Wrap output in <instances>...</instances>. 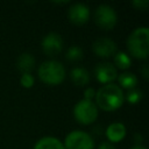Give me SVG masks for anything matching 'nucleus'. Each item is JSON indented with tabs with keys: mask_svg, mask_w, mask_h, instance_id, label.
Returning a JSON list of instances; mask_svg holds the SVG:
<instances>
[{
	"mask_svg": "<svg viewBox=\"0 0 149 149\" xmlns=\"http://www.w3.org/2000/svg\"><path fill=\"white\" fill-rule=\"evenodd\" d=\"M95 105L98 108L105 112H113L120 108L125 101V93L122 88L116 84L102 85L95 92Z\"/></svg>",
	"mask_w": 149,
	"mask_h": 149,
	"instance_id": "obj_1",
	"label": "nucleus"
},
{
	"mask_svg": "<svg viewBox=\"0 0 149 149\" xmlns=\"http://www.w3.org/2000/svg\"><path fill=\"white\" fill-rule=\"evenodd\" d=\"M128 55L137 59H147L149 55V29L139 27L134 29L127 38Z\"/></svg>",
	"mask_w": 149,
	"mask_h": 149,
	"instance_id": "obj_2",
	"label": "nucleus"
},
{
	"mask_svg": "<svg viewBox=\"0 0 149 149\" xmlns=\"http://www.w3.org/2000/svg\"><path fill=\"white\" fill-rule=\"evenodd\" d=\"M65 74L64 65L55 59L45 61L38 66V78L47 85H59L65 79Z\"/></svg>",
	"mask_w": 149,
	"mask_h": 149,
	"instance_id": "obj_3",
	"label": "nucleus"
},
{
	"mask_svg": "<svg viewBox=\"0 0 149 149\" xmlns=\"http://www.w3.org/2000/svg\"><path fill=\"white\" fill-rule=\"evenodd\" d=\"M98 107L93 101L81 99L73 107V116L80 125H91L98 118Z\"/></svg>",
	"mask_w": 149,
	"mask_h": 149,
	"instance_id": "obj_4",
	"label": "nucleus"
},
{
	"mask_svg": "<svg viewBox=\"0 0 149 149\" xmlns=\"http://www.w3.org/2000/svg\"><path fill=\"white\" fill-rule=\"evenodd\" d=\"M63 144L65 149H94V141L92 136L83 130L70 132Z\"/></svg>",
	"mask_w": 149,
	"mask_h": 149,
	"instance_id": "obj_5",
	"label": "nucleus"
},
{
	"mask_svg": "<svg viewBox=\"0 0 149 149\" xmlns=\"http://www.w3.org/2000/svg\"><path fill=\"white\" fill-rule=\"evenodd\" d=\"M94 21L101 29L109 30L115 27L118 22V15L113 7L108 5H100L94 12Z\"/></svg>",
	"mask_w": 149,
	"mask_h": 149,
	"instance_id": "obj_6",
	"label": "nucleus"
},
{
	"mask_svg": "<svg viewBox=\"0 0 149 149\" xmlns=\"http://www.w3.org/2000/svg\"><path fill=\"white\" fill-rule=\"evenodd\" d=\"M63 44H64L63 38L58 33L47 34L41 42L43 52L45 55H48L49 57H54V56L58 55L63 49Z\"/></svg>",
	"mask_w": 149,
	"mask_h": 149,
	"instance_id": "obj_7",
	"label": "nucleus"
},
{
	"mask_svg": "<svg viewBox=\"0 0 149 149\" xmlns=\"http://www.w3.org/2000/svg\"><path fill=\"white\" fill-rule=\"evenodd\" d=\"M116 43L108 37H99L92 44L93 52L101 58H109L116 54Z\"/></svg>",
	"mask_w": 149,
	"mask_h": 149,
	"instance_id": "obj_8",
	"label": "nucleus"
},
{
	"mask_svg": "<svg viewBox=\"0 0 149 149\" xmlns=\"http://www.w3.org/2000/svg\"><path fill=\"white\" fill-rule=\"evenodd\" d=\"M91 15V10L88 8L87 5L81 3V2H77L70 6L69 12H68V16L69 20L77 26H81L84 23H86L90 19Z\"/></svg>",
	"mask_w": 149,
	"mask_h": 149,
	"instance_id": "obj_9",
	"label": "nucleus"
},
{
	"mask_svg": "<svg viewBox=\"0 0 149 149\" xmlns=\"http://www.w3.org/2000/svg\"><path fill=\"white\" fill-rule=\"evenodd\" d=\"M94 74L98 81L106 85V84L113 83V80L116 79L118 71H116V68L112 63L102 62V63L97 64V66L94 68Z\"/></svg>",
	"mask_w": 149,
	"mask_h": 149,
	"instance_id": "obj_10",
	"label": "nucleus"
},
{
	"mask_svg": "<svg viewBox=\"0 0 149 149\" xmlns=\"http://www.w3.org/2000/svg\"><path fill=\"white\" fill-rule=\"evenodd\" d=\"M105 133H106V137L108 139V142L116 143L125 139L127 129L122 122H113V123L108 125Z\"/></svg>",
	"mask_w": 149,
	"mask_h": 149,
	"instance_id": "obj_11",
	"label": "nucleus"
},
{
	"mask_svg": "<svg viewBox=\"0 0 149 149\" xmlns=\"http://www.w3.org/2000/svg\"><path fill=\"white\" fill-rule=\"evenodd\" d=\"M70 78H71V80L73 81L74 85H77V86H86L90 83L91 76H90V72L86 69H84L81 66H77V68H73L71 70Z\"/></svg>",
	"mask_w": 149,
	"mask_h": 149,
	"instance_id": "obj_12",
	"label": "nucleus"
},
{
	"mask_svg": "<svg viewBox=\"0 0 149 149\" xmlns=\"http://www.w3.org/2000/svg\"><path fill=\"white\" fill-rule=\"evenodd\" d=\"M34 149H65L63 142L55 136H43L34 146Z\"/></svg>",
	"mask_w": 149,
	"mask_h": 149,
	"instance_id": "obj_13",
	"label": "nucleus"
},
{
	"mask_svg": "<svg viewBox=\"0 0 149 149\" xmlns=\"http://www.w3.org/2000/svg\"><path fill=\"white\" fill-rule=\"evenodd\" d=\"M16 68L22 73H30L31 70L35 68V58L29 52L21 54L16 59Z\"/></svg>",
	"mask_w": 149,
	"mask_h": 149,
	"instance_id": "obj_14",
	"label": "nucleus"
},
{
	"mask_svg": "<svg viewBox=\"0 0 149 149\" xmlns=\"http://www.w3.org/2000/svg\"><path fill=\"white\" fill-rule=\"evenodd\" d=\"M116 78L119 81V86L121 88L132 90V88H135L137 85V77L133 72H122Z\"/></svg>",
	"mask_w": 149,
	"mask_h": 149,
	"instance_id": "obj_15",
	"label": "nucleus"
},
{
	"mask_svg": "<svg viewBox=\"0 0 149 149\" xmlns=\"http://www.w3.org/2000/svg\"><path fill=\"white\" fill-rule=\"evenodd\" d=\"M113 57H114V64L113 65L121 69V70H127L132 64V58L127 52L119 51Z\"/></svg>",
	"mask_w": 149,
	"mask_h": 149,
	"instance_id": "obj_16",
	"label": "nucleus"
},
{
	"mask_svg": "<svg viewBox=\"0 0 149 149\" xmlns=\"http://www.w3.org/2000/svg\"><path fill=\"white\" fill-rule=\"evenodd\" d=\"M66 59L71 63H76L83 59L84 57V52L83 49L79 45H71L68 50H66V55H65Z\"/></svg>",
	"mask_w": 149,
	"mask_h": 149,
	"instance_id": "obj_17",
	"label": "nucleus"
},
{
	"mask_svg": "<svg viewBox=\"0 0 149 149\" xmlns=\"http://www.w3.org/2000/svg\"><path fill=\"white\" fill-rule=\"evenodd\" d=\"M143 98V93L140 88H132V90H128L127 93L125 94V100H127V102L132 104V105H135L137 102H140Z\"/></svg>",
	"mask_w": 149,
	"mask_h": 149,
	"instance_id": "obj_18",
	"label": "nucleus"
},
{
	"mask_svg": "<svg viewBox=\"0 0 149 149\" xmlns=\"http://www.w3.org/2000/svg\"><path fill=\"white\" fill-rule=\"evenodd\" d=\"M20 83L23 87L30 88L35 83V78L33 77L31 73H22L21 77H20Z\"/></svg>",
	"mask_w": 149,
	"mask_h": 149,
	"instance_id": "obj_19",
	"label": "nucleus"
},
{
	"mask_svg": "<svg viewBox=\"0 0 149 149\" xmlns=\"http://www.w3.org/2000/svg\"><path fill=\"white\" fill-rule=\"evenodd\" d=\"M132 3L134 7H136L137 9H142V10H146L149 5L148 0H134Z\"/></svg>",
	"mask_w": 149,
	"mask_h": 149,
	"instance_id": "obj_20",
	"label": "nucleus"
},
{
	"mask_svg": "<svg viewBox=\"0 0 149 149\" xmlns=\"http://www.w3.org/2000/svg\"><path fill=\"white\" fill-rule=\"evenodd\" d=\"M95 97V90L93 87H87L85 91H84V98L85 100H90V101H93V98Z\"/></svg>",
	"mask_w": 149,
	"mask_h": 149,
	"instance_id": "obj_21",
	"label": "nucleus"
},
{
	"mask_svg": "<svg viewBox=\"0 0 149 149\" xmlns=\"http://www.w3.org/2000/svg\"><path fill=\"white\" fill-rule=\"evenodd\" d=\"M98 149H116V148L114 147L113 143H111V142H108V141H104V142H101V143L99 144Z\"/></svg>",
	"mask_w": 149,
	"mask_h": 149,
	"instance_id": "obj_22",
	"label": "nucleus"
},
{
	"mask_svg": "<svg viewBox=\"0 0 149 149\" xmlns=\"http://www.w3.org/2000/svg\"><path fill=\"white\" fill-rule=\"evenodd\" d=\"M141 73L143 76L144 79H148V74H149V70H148V64H143V66L141 68Z\"/></svg>",
	"mask_w": 149,
	"mask_h": 149,
	"instance_id": "obj_23",
	"label": "nucleus"
},
{
	"mask_svg": "<svg viewBox=\"0 0 149 149\" xmlns=\"http://www.w3.org/2000/svg\"><path fill=\"white\" fill-rule=\"evenodd\" d=\"M130 149H147L144 146H141V144H136V146H134L133 148H130Z\"/></svg>",
	"mask_w": 149,
	"mask_h": 149,
	"instance_id": "obj_24",
	"label": "nucleus"
}]
</instances>
